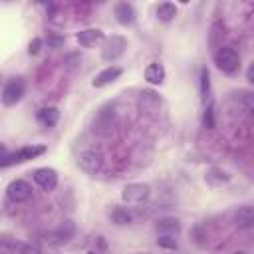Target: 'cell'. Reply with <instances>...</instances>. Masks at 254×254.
Masks as SVG:
<instances>
[{
	"instance_id": "1",
	"label": "cell",
	"mask_w": 254,
	"mask_h": 254,
	"mask_svg": "<svg viewBox=\"0 0 254 254\" xmlns=\"http://www.w3.org/2000/svg\"><path fill=\"white\" fill-rule=\"evenodd\" d=\"M117 111H115V107L113 105H103L99 111H97V115L93 117V131L97 133V135H107V133H111L113 131V127L117 125Z\"/></svg>"
},
{
	"instance_id": "2",
	"label": "cell",
	"mask_w": 254,
	"mask_h": 254,
	"mask_svg": "<svg viewBox=\"0 0 254 254\" xmlns=\"http://www.w3.org/2000/svg\"><path fill=\"white\" fill-rule=\"evenodd\" d=\"M214 64H216V67L222 73L232 75L240 67V58H238V54H236L234 48H218L214 52Z\"/></svg>"
},
{
	"instance_id": "3",
	"label": "cell",
	"mask_w": 254,
	"mask_h": 254,
	"mask_svg": "<svg viewBox=\"0 0 254 254\" xmlns=\"http://www.w3.org/2000/svg\"><path fill=\"white\" fill-rule=\"evenodd\" d=\"M26 93V81L24 77H10L2 87V103L6 107L16 105Z\"/></svg>"
},
{
	"instance_id": "4",
	"label": "cell",
	"mask_w": 254,
	"mask_h": 254,
	"mask_svg": "<svg viewBox=\"0 0 254 254\" xmlns=\"http://www.w3.org/2000/svg\"><path fill=\"white\" fill-rule=\"evenodd\" d=\"M44 151H46L44 145H28V147H20L18 151H14V153L2 157V167H10V165H14V163H24V161L36 159V157L42 155Z\"/></svg>"
},
{
	"instance_id": "5",
	"label": "cell",
	"mask_w": 254,
	"mask_h": 254,
	"mask_svg": "<svg viewBox=\"0 0 254 254\" xmlns=\"http://www.w3.org/2000/svg\"><path fill=\"white\" fill-rule=\"evenodd\" d=\"M77 165H79L81 171H85V173H89V175H95V173H99L101 167H103V155H101L99 151H95V149H85V151L79 153Z\"/></svg>"
},
{
	"instance_id": "6",
	"label": "cell",
	"mask_w": 254,
	"mask_h": 254,
	"mask_svg": "<svg viewBox=\"0 0 254 254\" xmlns=\"http://www.w3.org/2000/svg\"><path fill=\"white\" fill-rule=\"evenodd\" d=\"M149 194H151L149 185H143V183H131V185H127V187L123 189L121 198H123L125 202H129V204H139V202L147 200Z\"/></svg>"
},
{
	"instance_id": "7",
	"label": "cell",
	"mask_w": 254,
	"mask_h": 254,
	"mask_svg": "<svg viewBox=\"0 0 254 254\" xmlns=\"http://www.w3.org/2000/svg\"><path fill=\"white\" fill-rule=\"evenodd\" d=\"M125 48H127L125 38H121V36H111V38L105 42V46H103L101 58H103L105 62H115V60L125 52Z\"/></svg>"
},
{
	"instance_id": "8",
	"label": "cell",
	"mask_w": 254,
	"mask_h": 254,
	"mask_svg": "<svg viewBox=\"0 0 254 254\" xmlns=\"http://www.w3.org/2000/svg\"><path fill=\"white\" fill-rule=\"evenodd\" d=\"M6 194L12 202H26L32 198V187L26 183V181H12L6 189Z\"/></svg>"
},
{
	"instance_id": "9",
	"label": "cell",
	"mask_w": 254,
	"mask_h": 254,
	"mask_svg": "<svg viewBox=\"0 0 254 254\" xmlns=\"http://www.w3.org/2000/svg\"><path fill=\"white\" fill-rule=\"evenodd\" d=\"M32 177H34L36 185L40 189H44V190H54L58 187V173L54 169H50V167H42V169L34 171Z\"/></svg>"
},
{
	"instance_id": "10",
	"label": "cell",
	"mask_w": 254,
	"mask_h": 254,
	"mask_svg": "<svg viewBox=\"0 0 254 254\" xmlns=\"http://www.w3.org/2000/svg\"><path fill=\"white\" fill-rule=\"evenodd\" d=\"M232 101L242 113L254 117V91H244V89L242 91H234L232 93Z\"/></svg>"
},
{
	"instance_id": "11",
	"label": "cell",
	"mask_w": 254,
	"mask_h": 254,
	"mask_svg": "<svg viewBox=\"0 0 254 254\" xmlns=\"http://www.w3.org/2000/svg\"><path fill=\"white\" fill-rule=\"evenodd\" d=\"M232 222H234V226L240 228V230L254 228V206H240V208L234 212Z\"/></svg>"
},
{
	"instance_id": "12",
	"label": "cell",
	"mask_w": 254,
	"mask_h": 254,
	"mask_svg": "<svg viewBox=\"0 0 254 254\" xmlns=\"http://www.w3.org/2000/svg\"><path fill=\"white\" fill-rule=\"evenodd\" d=\"M121 75V67H117V65H109V67H105L103 71H99L95 77H93V87H105V85H109V83H113L117 77Z\"/></svg>"
},
{
	"instance_id": "13",
	"label": "cell",
	"mask_w": 254,
	"mask_h": 254,
	"mask_svg": "<svg viewBox=\"0 0 254 254\" xmlns=\"http://www.w3.org/2000/svg\"><path fill=\"white\" fill-rule=\"evenodd\" d=\"M75 38H77L79 46H83V48H91V46H95L97 42L103 40V32H101L99 28H85V30L77 32Z\"/></svg>"
},
{
	"instance_id": "14",
	"label": "cell",
	"mask_w": 254,
	"mask_h": 254,
	"mask_svg": "<svg viewBox=\"0 0 254 254\" xmlns=\"http://www.w3.org/2000/svg\"><path fill=\"white\" fill-rule=\"evenodd\" d=\"M115 18H117L119 24L131 26V24L135 22V10H133V6H131L129 2H119V4H115Z\"/></svg>"
},
{
	"instance_id": "15",
	"label": "cell",
	"mask_w": 254,
	"mask_h": 254,
	"mask_svg": "<svg viewBox=\"0 0 254 254\" xmlns=\"http://www.w3.org/2000/svg\"><path fill=\"white\" fill-rule=\"evenodd\" d=\"M157 232L161 234V236H175L179 230H181V222L177 220V218H171V216H167V218H161V220H157Z\"/></svg>"
},
{
	"instance_id": "16",
	"label": "cell",
	"mask_w": 254,
	"mask_h": 254,
	"mask_svg": "<svg viewBox=\"0 0 254 254\" xmlns=\"http://www.w3.org/2000/svg\"><path fill=\"white\" fill-rule=\"evenodd\" d=\"M159 105H161V99H159V95L155 91H141V95H139V107L143 111L153 113V111H157Z\"/></svg>"
},
{
	"instance_id": "17",
	"label": "cell",
	"mask_w": 254,
	"mask_h": 254,
	"mask_svg": "<svg viewBox=\"0 0 254 254\" xmlns=\"http://www.w3.org/2000/svg\"><path fill=\"white\" fill-rule=\"evenodd\" d=\"M73 232H75V228H73V224L71 222H64L56 232H52L50 234V242L52 244H62V242H67L71 236H73Z\"/></svg>"
},
{
	"instance_id": "18",
	"label": "cell",
	"mask_w": 254,
	"mask_h": 254,
	"mask_svg": "<svg viewBox=\"0 0 254 254\" xmlns=\"http://www.w3.org/2000/svg\"><path fill=\"white\" fill-rule=\"evenodd\" d=\"M145 79L149 83H153V85L163 83V79H165V67L161 64H157V62L155 64H149L147 69H145Z\"/></svg>"
},
{
	"instance_id": "19",
	"label": "cell",
	"mask_w": 254,
	"mask_h": 254,
	"mask_svg": "<svg viewBox=\"0 0 254 254\" xmlns=\"http://www.w3.org/2000/svg\"><path fill=\"white\" fill-rule=\"evenodd\" d=\"M60 119V111L58 107H42L38 111V121L44 125V127H54Z\"/></svg>"
},
{
	"instance_id": "20",
	"label": "cell",
	"mask_w": 254,
	"mask_h": 254,
	"mask_svg": "<svg viewBox=\"0 0 254 254\" xmlns=\"http://www.w3.org/2000/svg\"><path fill=\"white\" fill-rule=\"evenodd\" d=\"M157 16H159V20H163V22H171V20L177 16V6L171 4V2H161V4L157 6Z\"/></svg>"
},
{
	"instance_id": "21",
	"label": "cell",
	"mask_w": 254,
	"mask_h": 254,
	"mask_svg": "<svg viewBox=\"0 0 254 254\" xmlns=\"http://www.w3.org/2000/svg\"><path fill=\"white\" fill-rule=\"evenodd\" d=\"M111 220H113L115 224H129V222H131V214H129L125 208L115 206V208L111 210Z\"/></svg>"
},
{
	"instance_id": "22",
	"label": "cell",
	"mask_w": 254,
	"mask_h": 254,
	"mask_svg": "<svg viewBox=\"0 0 254 254\" xmlns=\"http://www.w3.org/2000/svg\"><path fill=\"white\" fill-rule=\"evenodd\" d=\"M208 89H210L208 71L202 67V69H200V95H202V99H204V101H206V97H208Z\"/></svg>"
},
{
	"instance_id": "23",
	"label": "cell",
	"mask_w": 254,
	"mask_h": 254,
	"mask_svg": "<svg viewBox=\"0 0 254 254\" xmlns=\"http://www.w3.org/2000/svg\"><path fill=\"white\" fill-rule=\"evenodd\" d=\"M204 125H206L208 129L214 127V107H212V103H208L206 109H204Z\"/></svg>"
},
{
	"instance_id": "24",
	"label": "cell",
	"mask_w": 254,
	"mask_h": 254,
	"mask_svg": "<svg viewBox=\"0 0 254 254\" xmlns=\"http://www.w3.org/2000/svg\"><path fill=\"white\" fill-rule=\"evenodd\" d=\"M157 244L163 248H177V240L173 236H161V238H157Z\"/></svg>"
},
{
	"instance_id": "25",
	"label": "cell",
	"mask_w": 254,
	"mask_h": 254,
	"mask_svg": "<svg viewBox=\"0 0 254 254\" xmlns=\"http://www.w3.org/2000/svg\"><path fill=\"white\" fill-rule=\"evenodd\" d=\"M40 46H42V40H40V38H34V40L30 42L28 52H30V54H38V52H40Z\"/></svg>"
},
{
	"instance_id": "26",
	"label": "cell",
	"mask_w": 254,
	"mask_h": 254,
	"mask_svg": "<svg viewBox=\"0 0 254 254\" xmlns=\"http://www.w3.org/2000/svg\"><path fill=\"white\" fill-rule=\"evenodd\" d=\"M18 254H42V252L36 246H20V252Z\"/></svg>"
},
{
	"instance_id": "27",
	"label": "cell",
	"mask_w": 254,
	"mask_h": 254,
	"mask_svg": "<svg viewBox=\"0 0 254 254\" xmlns=\"http://www.w3.org/2000/svg\"><path fill=\"white\" fill-rule=\"evenodd\" d=\"M246 77H248L250 83H254V62L248 65V69H246Z\"/></svg>"
},
{
	"instance_id": "28",
	"label": "cell",
	"mask_w": 254,
	"mask_h": 254,
	"mask_svg": "<svg viewBox=\"0 0 254 254\" xmlns=\"http://www.w3.org/2000/svg\"><path fill=\"white\" fill-rule=\"evenodd\" d=\"M234 254H248V252H244V250H238V252H234Z\"/></svg>"
},
{
	"instance_id": "29",
	"label": "cell",
	"mask_w": 254,
	"mask_h": 254,
	"mask_svg": "<svg viewBox=\"0 0 254 254\" xmlns=\"http://www.w3.org/2000/svg\"><path fill=\"white\" fill-rule=\"evenodd\" d=\"M89 254H95V252H89Z\"/></svg>"
}]
</instances>
